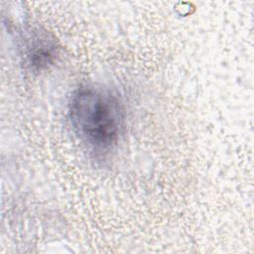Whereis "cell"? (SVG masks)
Segmentation results:
<instances>
[{"instance_id":"cell-1","label":"cell","mask_w":254,"mask_h":254,"mask_svg":"<svg viewBox=\"0 0 254 254\" xmlns=\"http://www.w3.org/2000/svg\"><path fill=\"white\" fill-rule=\"evenodd\" d=\"M73 132L88 149L103 154L119 142L125 126V111L118 96L103 87L75 89L68 103Z\"/></svg>"},{"instance_id":"cell-2","label":"cell","mask_w":254,"mask_h":254,"mask_svg":"<svg viewBox=\"0 0 254 254\" xmlns=\"http://www.w3.org/2000/svg\"><path fill=\"white\" fill-rule=\"evenodd\" d=\"M28 51L31 64L36 65L40 69L52 64L57 54L56 45L47 34L39 35L38 33L35 34V37L30 39Z\"/></svg>"}]
</instances>
